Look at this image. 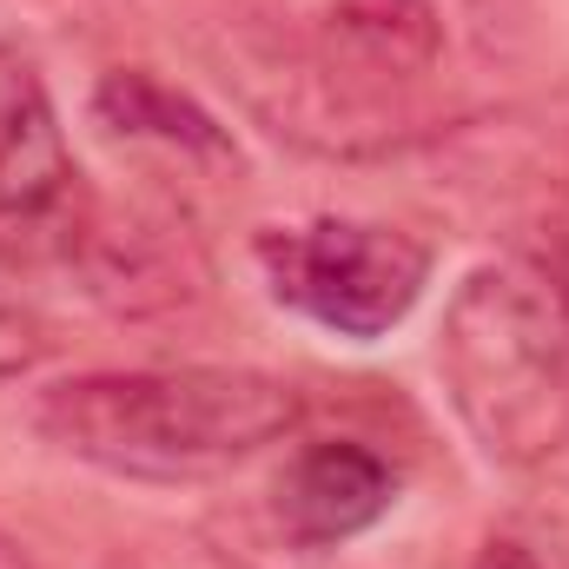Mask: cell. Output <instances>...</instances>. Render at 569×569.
<instances>
[{
    "instance_id": "cell-1",
    "label": "cell",
    "mask_w": 569,
    "mask_h": 569,
    "mask_svg": "<svg viewBox=\"0 0 569 569\" xmlns=\"http://www.w3.org/2000/svg\"><path fill=\"white\" fill-rule=\"evenodd\" d=\"M305 398L272 371H226V365H179V371H93L67 378L40 398L33 425L67 457L140 477L186 483L232 470L298 430Z\"/></svg>"
},
{
    "instance_id": "cell-2",
    "label": "cell",
    "mask_w": 569,
    "mask_h": 569,
    "mask_svg": "<svg viewBox=\"0 0 569 569\" xmlns=\"http://www.w3.org/2000/svg\"><path fill=\"white\" fill-rule=\"evenodd\" d=\"M437 365L470 437L497 463L569 443V298L523 266H483L450 298Z\"/></svg>"
},
{
    "instance_id": "cell-3",
    "label": "cell",
    "mask_w": 569,
    "mask_h": 569,
    "mask_svg": "<svg viewBox=\"0 0 569 569\" xmlns=\"http://www.w3.org/2000/svg\"><path fill=\"white\" fill-rule=\"evenodd\" d=\"M272 298L305 311L338 338H385L411 318L430 284L425 239L365 219H311V226H266L252 239Z\"/></svg>"
},
{
    "instance_id": "cell-4",
    "label": "cell",
    "mask_w": 569,
    "mask_h": 569,
    "mask_svg": "<svg viewBox=\"0 0 569 569\" xmlns=\"http://www.w3.org/2000/svg\"><path fill=\"white\" fill-rule=\"evenodd\" d=\"M87 226V179L60 140L47 80L20 47L0 40V259H73Z\"/></svg>"
},
{
    "instance_id": "cell-5",
    "label": "cell",
    "mask_w": 569,
    "mask_h": 569,
    "mask_svg": "<svg viewBox=\"0 0 569 569\" xmlns=\"http://www.w3.org/2000/svg\"><path fill=\"white\" fill-rule=\"evenodd\" d=\"M391 503H398V470L371 443H351V437L305 443L272 483V510H279L284 537L305 550L365 537Z\"/></svg>"
},
{
    "instance_id": "cell-6",
    "label": "cell",
    "mask_w": 569,
    "mask_h": 569,
    "mask_svg": "<svg viewBox=\"0 0 569 569\" xmlns=\"http://www.w3.org/2000/svg\"><path fill=\"white\" fill-rule=\"evenodd\" d=\"M325 40L358 73L411 80V73H425L430 60H437L443 27H437V7L430 0H331Z\"/></svg>"
},
{
    "instance_id": "cell-7",
    "label": "cell",
    "mask_w": 569,
    "mask_h": 569,
    "mask_svg": "<svg viewBox=\"0 0 569 569\" xmlns=\"http://www.w3.org/2000/svg\"><path fill=\"white\" fill-rule=\"evenodd\" d=\"M100 120L127 140H159V146H179V152H199V159H232V140L166 80H152L146 67H120L100 80L93 93Z\"/></svg>"
},
{
    "instance_id": "cell-8",
    "label": "cell",
    "mask_w": 569,
    "mask_h": 569,
    "mask_svg": "<svg viewBox=\"0 0 569 569\" xmlns=\"http://www.w3.org/2000/svg\"><path fill=\"white\" fill-rule=\"evenodd\" d=\"M40 351H47L40 325H33L27 311L0 305V378H20V371H33V365H40Z\"/></svg>"
},
{
    "instance_id": "cell-9",
    "label": "cell",
    "mask_w": 569,
    "mask_h": 569,
    "mask_svg": "<svg viewBox=\"0 0 569 569\" xmlns=\"http://www.w3.org/2000/svg\"><path fill=\"white\" fill-rule=\"evenodd\" d=\"M477 569H543V563H537L530 543H517V537H490L483 557H477Z\"/></svg>"
},
{
    "instance_id": "cell-10",
    "label": "cell",
    "mask_w": 569,
    "mask_h": 569,
    "mask_svg": "<svg viewBox=\"0 0 569 569\" xmlns=\"http://www.w3.org/2000/svg\"><path fill=\"white\" fill-rule=\"evenodd\" d=\"M0 569H27V563H20V550H13L7 537H0Z\"/></svg>"
}]
</instances>
